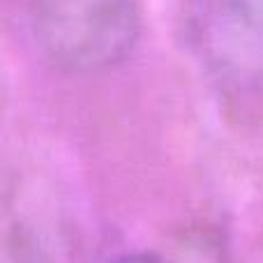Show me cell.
Wrapping results in <instances>:
<instances>
[{"mask_svg":"<svg viewBox=\"0 0 263 263\" xmlns=\"http://www.w3.org/2000/svg\"><path fill=\"white\" fill-rule=\"evenodd\" d=\"M141 21V0H30L37 46L72 74L120 65L139 42Z\"/></svg>","mask_w":263,"mask_h":263,"instance_id":"cell-1","label":"cell"},{"mask_svg":"<svg viewBox=\"0 0 263 263\" xmlns=\"http://www.w3.org/2000/svg\"><path fill=\"white\" fill-rule=\"evenodd\" d=\"M190 30L203 67L224 90L263 100V0H194Z\"/></svg>","mask_w":263,"mask_h":263,"instance_id":"cell-2","label":"cell"},{"mask_svg":"<svg viewBox=\"0 0 263 263\" xmlns=\"http://www.w3.org/2000/svg\"><path fill=\"white\" fill-rule=\"evenodd\" d=\"M111 263H162L155 254H148V252H141V254H127L120 256V259L111 261Z\"/></svg>","mask_w":263,"mask_h":263,"instance_id":"cell-3","label":"cell"}]
</instances>
